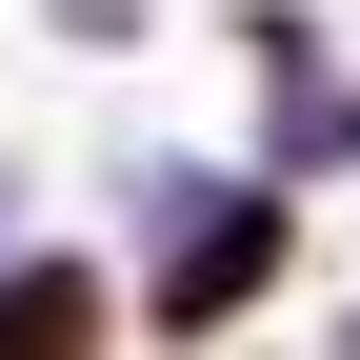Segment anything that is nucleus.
<instances>
[{"instance_id":"nucleus-1","label":"nucleus","mask_w":360,"mask_h":360,"mask_svg":"<svg viewBox=\"0 0 360 360\" xmlns=\"http://www.w3.org/2000/svg\"><path fill=\"white\" fill-rule=\"evenodd\" d=\"M120 300H141V340H240L260 300L300 281V180L281 160H120Z\"/></svg>"},{"instance_id":"nucleus-2","label":"nucleus","mask_w":360,"mask_h":360,"mask_svg":"<svg viewBox=\"0 0 360 360\" xmlns=\"http://www.w3.org/2000/svg\"><path fill=\"white\" fill-rule=\"evenodd\" d=\"M240 60H260V141H240V160H281L300 200L360 180V80H340V40L300 20V0H240Z\"/></svg>"},{"instance_id":"nucleus-3","label":"nucleus","mask_w":360,"mask_h":360,"mask_svg":"<svg viewBox=\"0 0 360 360\" xmlns=\"http://www.w3.org/2000/svg\"><path fill=\"white\" fill-rule=\"evenodd\" d=\"M101 340H141L101 240H0V360H101Z\"/></svg>"},{"instance_id":"nucleus-4","label":"nucleus","mask_w":360,"mask_h":360,"mask_svg":"<svg viewBox=\"0 0 360 360\" xmlns=\"http://www.w3.org/2000/svg\"><path fill=\"white\" fill-rule=\"evenodd\" d=\"M40 20H60V40H80V60H120V40H160V20H180V0H40Z\"/></svg>"},{"instance_id":"nucleus-5","label":"nucleus","mask_w":360,"mask_h":360,"mask_svg":"<svg viewBox=\"0 0 360 360\" xmlns=\"http://www.w3.org/2000/svg\"><path fill=\"white\" fill-rule=\"evenodd\" d=\"M0 240H20V160H0Z\"/></svg>"},{"instance_id":"nucleus-6","label":"nucleus","mask_w":360,"mask_h":360,"mask_svg":"<svg viewBox=\"0 0 360 360\" xmlns=\"http://www.w3.org/2000/svg\"><path fill=\"white\" fill-rule=\"evenodd\" d=\"M340 340H360V321H340Z\"/></svg>"}]
</instances>
